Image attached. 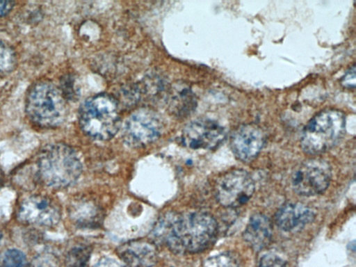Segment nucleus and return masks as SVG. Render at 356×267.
<instances>
[{"mask_svg": "<svg viewBox=\"0 0 356 267\" xmlns=\"http://www.w3.org/2000/svg\"><path fill=\"white\" fill-rule=\"evenodd\" d=\"M218 224L213 216L203 211L169 213L162 217L154 235L176 254L198 253L211 246Z\"/></svg>", "mask_w": 356, "mask_h": 267, "instance_id": "nucleus-1", "label": "nucleus"}, {"mask_svg": "<svg viewBox=\"0 0 356 267\" xmlns=\"http://www.w3.org/2000/svg\"><path fill=\"white\" fill-rule=\"evenodd\" d=\"M37 173L46 186L63 188L76 181L82 172V164L76 152L63 143L45 147L36 160Z\"/></svg>", "mask_w": 356, "mask_h": 267, "instance_id": "nucleus-2", "label": "nucleus"}, {"mask_svg": "<svg viewBox=\"0 0 356 267\" xmlns=\"http://www.w3.org/2000/svg\"><path fill=\"white\" fill-rule=\"evenodd\" d=\"M25 111L29 120L42 128L60 126L67 115L63 92L49 81H39L28 90Z\"/></svg>", "mask_w": 356, "mask_h": 267, "instance_id": "nucleus-3", "label": "nucleus"}, {"mask_svg": "<svg viewBox=\"0 0 356 267\" xmlns=\"http://www.w3.org/2000/svg\"><path fill=\"white\" fill-rule=\"evenodd\" d=\"M79 121L82 131L90 138L109 140L117 134L121 124L118 104L108 94L91 96L81 104Z\"/></svg>", "mask_w": 356, "mask_h": 267, "instance_id": "nucleus-4", "label": "nucleus"}, {"mask_svg": "<svg viewBox=\"0 0 356 267\" xmlns=\"http://www.w3.org/2000/svg\"><path fill=\"white\" fill-rule=\"evenodd\" d=\"M345 129L343 113L337 109L323 110L305 126L300 139L301 147L310 155L325 152L339 141Z\"/></svg>", "mask_w": 356, "mask_h": 267, "instance_id": "nucleus-5", "label": "nucleus"}, {"mask_svg": "<svg viewBox=\"0 0 356 267\" xmlns=\"http://www.w3.org/2000/svg\"><path fill=\"white\" fill-rule=\"evenodd\" d=\"M163 124L158 114L148 108L133 112L122 129L125 143L133 147H142L156 141L161 136Z\"/></svg>", "mask_w": 356, "mask_h": 267, "instance_id": "nucleus-6", "label": "nucleus"}, {"mask_svg": "<svg viewBox=\"0 0 356 267\" xmlns=\"http://www.w3.org/2000/svg\"><path fill=\"white\" fill-rule=\"evenodd\" d=\"M332 179L330 164L321 159H311L301 163L293 172L291 184L294 191L302 196L323 193Z\"/></svg>", "mask_w": 356, "mask_h": 267, "instance_id": "nucleus-7", "label": "nucleus"}, {"mask_svg": "<svg viewBox=\"0 0 356 267\" xmlns=\"http://www.w3.org/2000/svg\"><path fill=\"white\" fill-rule=\"evenodd\" d=\"M254 181L245 170L235 169L226 172L218 181L216 196L225 207L234 208L245 204L254 192Z\"/></svg>", "mask_w": 356, "mask_h": 267, "instance_id": "nucleus-8", "label": "nucleus"}, {"mask_svg": "<svg viewBox=\"0 0 356 267\" xmlns=\"http://www.w3.org/2000/svg\"><path fill=\"white\" fill-rule=\"evenodd\" d=\"M226 131L215 120L200 118L188 123L183 129L181 140L184 145L193 149H213L225 139Z\"/></svg>", "mask_w": 356, "mask_h": 267, "instance_id": "nucleus-9", "label": "nucleus"}, {"mask_svg": "<svg viewBox=\"0 0 356 267\" xmlns=\"http://www.w3.org/2000/svg\"><path fill=\"white\" fill-rule=\"evenodd\" d=\"M17 215L23 222L47 227L56 225L61 216L58 206L52 200L39 195L22 201Z\"/></svg>", "mask_w": 356, "mask_h": 267, "instance_id": "nucleus-10", "label": "nucleus"}, {"mask_svg": "<svg viewBox=\"0 0 356 267\" xmlns=\"http://www.w3.org/2000/svg\"><path fill=\"white\" fill-rule=\"evenodd\" d=\"M264 143V134L255 124L240 126L230 138V146L234 156L243 162H249L255 159Z\"/></svg>", "mask_w": 356, "mask_h": 267, "instance_id": "nucleus-11", "label": "nucleus"}, {"mask_svg": "<svg viewBox=\"0 0 356 267\" xmlns=\"http://www.w3.org/2000/svg\"><path fill=\"white\" fill-rule=\"evenodd\" d=\"M124 267H154L158 260L156 246L149 241L137 239L122 244L117 249Z\"/></svg>", "mask_w": 356, "mask_h": 267, "instance_id": "nucleus-12", "label": "nucleus"}, {"mask_svg": "<svg viewBox=\"0 0 356 267\" xmlns=\"http://www.w3.org/2000/svg\"><path fill=\"white\" fill-rule=\"evenodd\" d=\"M315 218L309 207L302 203H286L280 207L275 217L277 225L284 232H293L303 228Z\"/></svg>", "mask_w": 356, "mask_h": 267, "instance_id": "nucleus-13", "label": "nucleus"}, {"mask_svg": "<svg viewBox=\"0 0 356 267\" xmlns=\"http://www.w3.org/2000/svg\"><path fill=\"white\" fill-rule=\"evenodd\" d=\"M273 227L270 219L263 213L253 214L243 232L245 241L255 251L266 248L270 242Z\"/></svg>", "mask_w": 356, "mask_h": 267, "instance_id": "nucleus-14", "label": "nucleus"}, {"mask_svg": "<svg viewBox=\"0 0 356 267\" xmlns=\"http://www.w3.org/2000/svg\"><path fill=\"white\" fill-rule=\"evenodd\" d=\"M197 106L195 94L187 86L177 85L168 95L169 110L177 117H186Z\"/></svg>", "mask_w": 356, "mask_h": 267, "instance_id": "nucleus-15", "label": "nucleus"}, {"mask_svg": "<svg viewBox=\"0 0 356 267\" xmlns=\"http://www.w3.org/2000/svg\"><path fill=\"white\" fill-rule=\"evenodd\" d=\"M16 54L11 47L0 40V76L13 70L16 65Z\"/></svg>", "mask_w": 356, "mask_h": 267, "instance_id": "nucleus-16", "label": "nucleus"}, {"mask_svg": "<svg viewBox=\"0 0 356 267\" xmlns=\"http://www.w3.org/2000/svg\"><path fill=\"white\" fill-rule=\"evenodd\" d=\"M201 267H241V264L234 254L224 252L207 258Z\"/></svg>", "mask_w": 356, "mask_h": 267, "instance_id": "nucleus-17", "label": "nucleus"}, {"mask_svg": "<svg viewBox=\"0 0 356 267\" xmlns=\"http://www.w3.org/2000/svg\"><path fill=\"white\" fill-rule=\"evenodd\" d=\"M1 267H29V265L23 252L17 249H10L5 252Z\"/></svg>", "mask_w": 356, "mask_h": 267, "instance_id": "nucleus-18", "label": "nucleus"}, {"mask_svg": "<svg viewBox=\"0 0 356 267\" xmlns=\"http://www.w3.org/2000/svg\"><path fill=\"white\" fill-rule=\"evenodd\" d=\"M88 248H76L71 250L68 255L69 267H86L90 257Z\"/></svg>", "mask_w": 356, "mask_h": 267, "instance_id": "nucleus-19", "label": "nucleus"}, {"mask_svg": "<svg viewBox=\"0 0 356 267\" xmlns=\"http://www.w3.org/2000/svg\"><path fill=\"white\" fill-rule=\"evenodd\" d=\"M258 267H288L286 262L275 254H267L260 260Z\"/></svg>", "mask_w": 356, "mask_h": 267, "instance_id": "nucleus-20", "label": "nucleus"}, {"mask_svg": "<svg viewBox=\"0 0 356 267\" xmlns=\"http://www.w3.org/2000/svg\"><path fill=\"white\" fill-rule=\"evenodd\" d=\"M341 83L342 86L346 88H355V65H353L345 72L341 78Z\"/></svg>", "mask_w": 356, "mask_h": 267, "instance_id": "nucleus-21", "label": "nucleus"}, {"mask_svg": "<svg viewBox=\"0 0 356 267\" xmlns=\"http://www.w3.org/2000/svg\"><path fill=\"white\" fill-rule=\"evenodd\" d=\"M94 267H124L117 260L110 257H103L94 266Z\"/></svg>", "mask_w": 356, "mask_h": 267, "instance_id": "nucleus-22", "label": "nucleus"}, {"mask_svg": "<svg viewBox=\"0 0 356 267\" xmlns=\"http://www.w3.org/2000/svg\"><path fill=\"white\" fill-rule=\"evenodd\" d=\"M14 1H0V17H3L8 14L13 8Z\"/></svg>", "mask_w": 356, "mask_h": 267, "instance_id": "nucleus-23", "label": "nucleus"}, {"mask_svg": "<svg viewBox=\"0 0 356 267\" xmlns=\"http://www.w3.org/2000/svg\"><path fill=\"white\" fill-rule=\"evenodd\" d=\"M1 233L0 232V242H1Z\"/></svg>", "mask_w": 356, "mask_h": 267, "instance_id": "nucleus-24", "label": "nucleus"}]
</instances>
